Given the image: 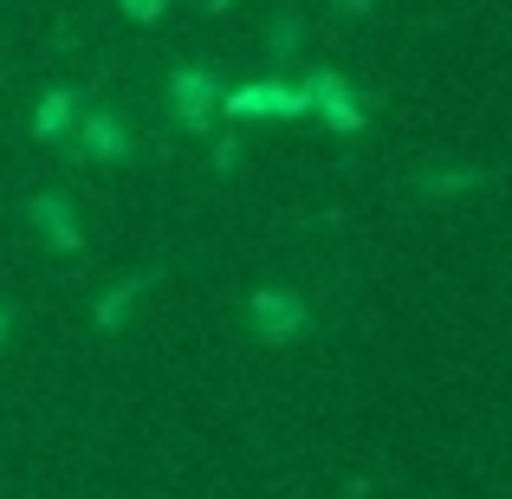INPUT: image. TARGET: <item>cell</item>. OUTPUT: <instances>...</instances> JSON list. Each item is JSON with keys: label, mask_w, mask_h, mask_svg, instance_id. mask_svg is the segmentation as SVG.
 Masks as SVG:
<instances>
[{"label": "cell", "mask_w": 512, "mask_h": 499, "mask_svg": "<svg viewBox=\"0 0 512 499\" xmlns=\"http://www.w3.org/2000/svg\"><path fill=\"white\" fill-rule=\"evenodd\" d=\"M7 331H13V305L0 299V344H7Z\"/></svg>", "instance_id": "13"}, {"label": "cell", "mask_w": 512, "mask_h": 499, "mask_svg": "<svg viewBox=\"0 0 512 499\" xmlns=\"http://www.w3.org/2000/svg\"><path fill=\"white\" fill-rule=\"evenodd\" d=\"M72 156L78 163H130L137 143H130V124L117 111H85L72 130Z\"/></svg>", "instance_id": "5"}, {"label": "cell", "mask_w": 512, "mask_h": 499, "mask_svg": "<svg viewBox=\"0 0 512 499\" xmlns=\"http://www.w3.org/2000/svg\"><path fill=\"white\" fill-rule=\"evenodd\" d=\"M169 104H175V124H182L188 137H208V130H214V111H227V104H221V85H214V72L201 59H182L169 72Z\"/></svg>", "instance_id": "1"}, {"label": "cell", "mask_w": 512, "mask_h": 499, "mask_svg": "<svg viewBox=\"0 0 512 499\" xmlns=\"http://www.w3.org/2000/svg\"><path fill=\"white\" fill-rule=\"evenodd\" d=\"M273 46H279V52H292V46H299V20H292V13H279V26H273Z\"/></svg>", "instance_id": "11"}, {"label": "cell", "mask_w": 512, "mask_h": 499, "mask_svg": "<svg viewBox=\"0 0 512 499\" xmlns=\"http://www.w3.org/2000/svg\"><path fill=\"white\" fill-rule=\"evenodd\" d=\"M221 7H234V0H208V13H221Z\"/></svg>", "instance_id": "14"}, {"label": "cell", "mask_w": 512, "mask_h": 499, "mask_svg": "<svg viewBox=\"0 0 512 499\" xmlns=\"http://www.w3.org/2000/svg\"><path fill=\"white\" fill-rule=\"evenodd\" d=\"M467 188H487V175L480 169H435V175L415 182V195L422 201H448V195H467Z\"/></svg>", "instance_id": "9"}, {"label": "cell", "mask_w": 512, "mask_h": 499, "mask_svg": "<svg viewBox=\"0 0 512 499\" xmlns=\"http://www.w3.org/2000/svg\"><path fill=\"white\" fill-rule=\"evenodd\" d=\"M26 221H33L39 247H52V253L85 247V227H78V214H72V195H59V188H33V195H26Z\"/></svg>", "instance_id": "4"}, {"label": "cell", "mask_w": 512, "mask_h": 499, "mask_svg": "<svg viewBox=\"0 0 512 499\" xmlns=\"http://www.w3.org/2000/svg\"><path fill=\"white\" fill-rule=\"evenodd\" d=\"M163 7H169V0H117V13H124L130 26H156V20H163Z\"/></svg>", "instance_id": "10"}, {"label": "cell", "mask_w": 512, "mask_h": 499, "mask_svg": "<svg viewBox=\"0 0 512 499\" xmlns=\"http://www.w3.org/2000/svg\"><path fill=\"white\" fill-rule=\"evenodd\" d=\"M247 318H253V331H260L266 344H299L305 325H312L305 299H299V292H286V286H260L247 299Z\"/></svg>", "instance_id": "3"}, {"label": "cell", "mask_w": 512, "mask_h": 499, "mask_svg": "<svg viewBox=\"0 0 512 499\" xmlns=\"http://www.w3.org/2000/svg\"><path fill=\"white\" fill-rule=\"evenodd\" d=\"M78 91L72 85H52V91H39V104H33V143H72V130H78Z\"/></svg>", "instance_id": "7"}, {"label": "cell", "mask_w": 512, "mask_h": 499, "mask_svg": "<svg viewBox=\"0 0 512 499\" xmlns=\"http://www.w3.org/2000/svg\"><path fill=\"white\" fill-rule=\"evenodd\" d=\"M305 111H318V91H312V78L305 85H279V78H253V85H234L227 91V117H305Z\"/></svg>", "instance_id": "2"}, {"label": "cell", "mask_w": 512, "mask_h": 499, "mask_svg": "<svg viewBox=\"0 0 512 499\" xmlns=\"http://www.w3.org/2000/svg\"><path fill=\"white\" fill-rule=\"evenodd\" d=\"M312 91H318V117H325L338 137H357V130L370 124V111L357 104V91H350V78H344V72L318 65V72H312Z\"/></svg>", "instance_id": "6"}, {"label": "cell", "mask_w": 512, "mask_h": 499, "mask_svg": "<svg viewBox=\"0 0 512 499\" xmlns=\"http://www.w3.org/2000/svg\"><path fill=\"white\" fill-rule=\"evenodd\" d=\"M240 163V137H221L214 143V169H234Z\"/></svg>", "instance_id": "12"}, {"label": "cell", "mask_w": 512, "mask_h": 499, "mask_svg": "<svg viewBox=\"0 0 512 499\" xmlns=\"http://www.w3.org/2000/svg\"><path fill=\"white\" fill-rule=\"evenodd\" d=\"M150 279L156 273H130V279H117L111 292H104L98 305H91V318H98V331H124V318H130V305L150 292Z\"/></svg>", "instance_id": "8"}]
</instances>
